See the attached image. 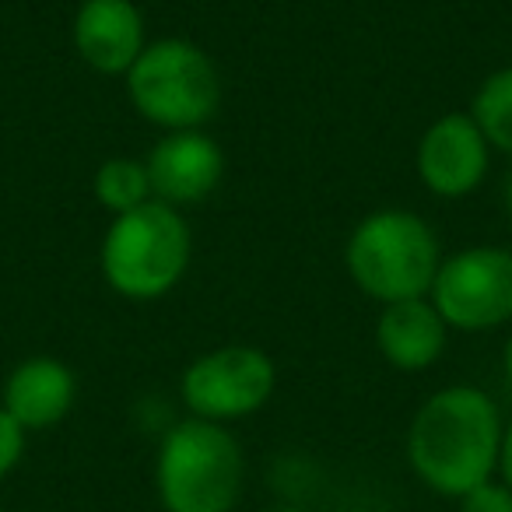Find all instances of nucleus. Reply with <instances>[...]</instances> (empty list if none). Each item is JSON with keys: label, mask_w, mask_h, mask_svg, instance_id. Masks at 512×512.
I'll use <instances>...</instances> for the list:
<instances>
[{"label": "nucleus", "mask_w": 512, "mask_h": 512, "mask_svg": "<svg viewBox=\"0 0 512 512\" xmlns=\"http://www.w3.org/2000/svg\"><path fill=\"white\" fill-rule=\"evenodd\" d=\"M505 414L488 390L449 383L418 404L407 425V467L439 498H460L498 474Z\"/></svg>", "instance_id": "nucleus-1"}, {"label": "nucleus", "mask_w": 512, "mask_h": 512, "mask_svg": "<svg viewBox=\"0 0 512 512\" xmlns=\"http://www.w3.org/2000/svg\"><path fill=\"white\" fill-rule=\"evenodd\" d=\"M246 481V453L218 421H172L155 449V495L162 512H235Z\"/></svg>", "instance_id": "nucleus-4"}, {"label": "nucleus", "mask_w": 512, "mask_h": 512, "mask_svg": "<svg viewBox=\"0 0 512 512\" xmlns=\"http://www.w3.org/2000/svg\"><path fill=\"white\" fill-rule=\"evenodd\" d=\"M428 299L453 334L512 327V249L477 242L446 253Z\"/></svg>", "instance_id": "nucleus-7"}, {"label": "nucleus", "mask_w": 512, "mask_h": 512, "mask_svg": "<svg viewBox=\"0 0 512 512\" xmlns=\"http://www.w3.org/2000/svg\"><path fill=\"white\" fill-rule=\"evenodd\" d=\"M502 376H505V386L512 390V330H509V337H505V344H502Z\"/></svg>", "instance_id": "nucleus-18"}, {"label": "nucleus", "mask_w": 512, "mask_h": 512, "mask_svg": "<svg viewBox=\"0 0 512 512\" xmlns=\"http://www.w3.org/2000/svg\"><path fill=\"white\" fill-rule=\"evenodd\" d=\"M78 60L102 78H123L148 46V22L134 0H81L71 22Z\"/></svg>", "instance_id": "nucleus-10"}, {"label": "nucleus", "mask_w": 512, "mask_h": 512, "mask_svg": "<svg viewBox=\"0 0 512 512\" xmlns=\"http://www.w3.org/2000/svg\"><path fill=\"white\" fill-rule=\"evenodd\" d=\"M123 88L134 113L162 134L207 130L225 99L214 57L183 36L148 39L144 53L123 74Z\"/></svg>", "instance_id": "nucleus-5"}, {"label": "nucleus", "mask_w": 512, "mask_h": 512, "mask_svg": "<svg viewBox=\"0 0 512 512\" xmlns=\"http://www.w3.org/2000/svg\"><path fill=\"white\" fill-rule=\"evenodd\" d=\"M502 207H505V214H509V221H512V169L505 172V179H502Z\"/></svg>", "instance_id": "nucleus-19"}, {"label": "nucleus", "mask_w": 512, "mask_h": 512, "mask_svg": "<svg viewBox=\"0 0 512 512\" xmlns=\"http://www.w3.org/2000/svg\"><path fill=\"white\" fill-rule=\"evenodd\" d=\"M470 116L488 137L495 155L512 158V64L491 71L470 99Z\"/></svg>", "instance_id": "nucleus-14"}, {"label": "nucleus", "mask_w": 512, "mask_h": 512, "mask_svg": "<svg viewBox=\"0 0 512 512\" xmlns=\"http://www.w3.org/2000/svg\"><path fill=\"white\" fill-rule=\"evenodd\" d=\"M193 260V228L186 211L162 200L109 218L99 246V271L109 292L127 302H158L186 278Z\"/></svg>", "instance_id": "nucleus-3"}, {"label": "nucleus", "mask_w": 512, "mask_h": 512, "mask_svg": "<svg viewBox=\"0 0 512 512\" xmlns=\"http://www.w3.org/2000/svg\"><path fill=\"white\" fill-rule=\"evenodd\" d=\"M25 446H29V432H25V428L4 411V404H0V481L22 463Z\"/></svg>", "instance_id": "nucleus-16"}, {"label": "nucleus", "mask_w": 512, "mask_h": 512, "mask_svg": "<svg viewBox=\"0 0 512 512\" xmlns=\"http://www.w3.org/2000/svg\"><path fill=\"white\" fill-rule=\"evenodd\" d=\"M92 193L109 218L155 200L151 197L148 165H144V158H130V155H113L106 162H99V169L92 176Z\"/></svg>", "instance_id": "nucleus-13"}, {"label": "nucleus", "mask_w": 512, "mask_h": 512, "mask_svg": "<svg viewBox=\"0 0 512 512\" xmlns=\"http://www.w3.org/2000/svg\"><path fill=\"white\" fill-rule=\"evenodd\" d=\"M278 390V365L256 344H218L193 358L179 376V400L186 414L218 425L253 418Z\"/></svg>", "instance_id": "nucleus-6"}, {"label": "nucleus", "mask_w": 512, "mask_h": 512, "mask_svg": "<svg viewBox=\"0 0 512 512\" xmlns=\"http://www.w3.org/2000/svg\"><path fill=\"white\" fill-rule=\"evenodd\" d=\"M74 400H78V376L64 358L53 355L22 358L0 386L4 411L29 435L50 432L60 421H67Z\"/></svg>", "instance_id": "nucleus-11"}, {"label": "nucleus", "mask_w": 512, "mask_h": 512, "mask_svg": "<svg viewBox=\"0 0 512 512\" xmlns=\"http://www.w3.org/2000/svg\"><path fill=\"white\" fill-rule=\"evenodd\" d=\"M151 197L179 211L204 204L225 179V148L207 130H172L151 144L148 158Z\"/></svg>", "instance_id": "nucleus-9"}, {"label": "nucleus", "mask_w": 512, "mask_h": 512, "mask_svg": "<svg viewBox=\"0 0 512 512\" xmlns=\"http://www.w3.org/2000/svg\"><path fill=\"white\" fill-rule=\"evenodd\" d=\"M264 512H313V509H306V505H299V502H281V505H271V509H264Z\"/></svg>", "instance_id": "nucleus-20"}, {"label": "nucleus", "mask_w": 512, "mask_h": 512, "mask_svg": "<svg viewBox=\"0 0 512 512\" xmlns=\"http://www.w3.org/2000/svg\"><path fill=\"white\" fill-rule=\"evenodd\" d=\"M491 151L488 137L481 134L477 120L467 109H453V113L435 116L418 137L414 148V176L432 197L439 200H463L491 172Z\"/></svg>", "instance_id": "nucleus-8"}, {"label": "nucleus", "mask_w": 512, "mask_h": 512, "mask_svg": "<svg viewBox=\"0 0 512 512\" xmlns=\"http://www.w3.org/2000/svg\"><path fill=\"white\" fill-rule=\"evenodd\" d=\"M456 512H512V488L495 474L463 491L456 498Z\"/></svg>", "instance_id": "nucleus-15"}, {"label": "nucleus", "mask_w": 512, "mask_h": 512, "mask_svg": "<svg viewBox=\"0 0 512 512\" xmlns=\"http://www.w3.org/2000/svg\"><path fill=\"white\" fill-rule=\"evenodd\" d=\"M442 242L432 221L407 207H376L355 221L344 242V271L365 299H425L442 264Z\"/></svg>", "instance_id": "nucleus-2"}, {"label": "nucleus", "mask_w": 512, "mask_h": 512, "mask_svg": "<svg viewBox=\"0 0 512 512\" xmlns=\"http://www.w3.org/2000/svg\"><path fill=\"white\" fill-rule=\"evenodd\" d=\"M498 477L512 488V414L505 418V432H502V449H498Z\"/></svg>", "instance_id": "nucleus-17"}, {"label": "nucleus", "mask_w": 512, "mask_h": 512, "mask_svg": "<svg viewBox=\"0 0 512 512\" xmlns=\"http://www.w3.org/2000/svg\"><path fill=\"white\" fill-rule=\"evenodd\" d=\"M449 323L439 316L432 299H407L379 306L376 316V348L390 369L404 372V376H418V372L432 369L449 348Z\"/></svg>", "instance_id": "nucleus-12"}]
</instances>
